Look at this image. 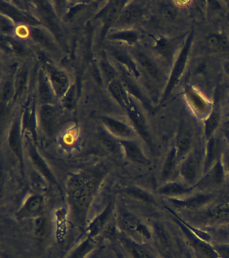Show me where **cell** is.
<instances>
[{"label":"cell","instance_id":"obj_1","mask_svg":"<svg viewBox=\"0 0 229 258\" xmlns=\"http://www.w3.org/2000/svg\"><path fill=\"white\" fill-rule=\"evenodd\" d=\"M101 177L99 173L88 174L85 183L82 186L70 191L72 211L76 221L83 228L85 227L88 210Z\"/></svg>","mask_w":229,"mask_h":258},{"label":"cell","instance_id":"obj_2","mask_svg":"<svg viewBox=\"0 0 229 258\" xmlns=\"http://www.w3.org/2000/svg\"><path fill=\"white\" fill-rule=\"evenodd\" d=\"M128 49L142 75H144L156 84H162L164 82H168V77L154 54L138 44L128 47Z\"/></svg>","mask_w":229,"mask_h":258},{"label":"cell","instance_id":"obj_3","mask_svg":"<svg viewBox=\"0 0 229 258\" xmlns=\"http://www.w3.org/2000/svg\"><path fill=\"white\" fill-rule=\"evenodd\" d=\"M194 38V31L193 30H190L188 32L184 44L181 48L174 64L171 68L170 74L169 75L168 82L166 83L164 93L162 94L161 104H163L170 98L171 95L172 94L173 91L178 84L181 77L184 74L185 69L188 64L191 50H192Z\"/></svg>","mask_w":229,"mask_h":258},{"label":"cell","instance_id":"obj_4","mask_svg":"<svg viewBox=\"0 0 229 258\" xmlns=\"http://www.w3.org/2000/svg\"><path fill=\"white\" fill-rule=\"evenodd\" d=\"M104 52L118 72L124 73L137 80L142 76L127 47L113 43L106 44Z\"/></svg>","mask_w":229,"mask_h":258},{"label":"cell","instance_id":"obj_5","mask_svg":"<svg viewBox=\"0 0 229 258\" xmlns=\"http://www.w3.org/2000/svg\"><path fill=\"white\" fill-rule=\"evenodd\" d=\"M29 36L27 42L32 46L39 48L49 58H59L61 48L57 38L48 28L43 25L29 26Z\"/></svg>","mask_w":229,"mask_h":258},{"label":"cell","instance_id":"obj_6","mask_svg":"<svg viewBox=\"0 0 229 258\" xmlns=\"http://www.w3.org/2000/svg\"><path fill=\"white\" fill-rule=\"evenodd\" d=\"M40 64L45 70L59 103L75 81L67 71L60 68L49 58L42 59Z\"/></svg>","mask_w":229,"mask_h":258},{"label":"cell","instance_id":"obj_7","mask_svg":"<svg viewBox=\"0 0 229 258\" xmlns=\"http://www.w3.org/2000/svg\"><path fill=\"white\" fill-rule=\"evenodd\" d=\"M7 140L8 147L12 154L19 163L22 173L24 174V137L21 129V110L15 112L7 127Z\"/></svg>","mask_w":229,"mask_h":258},{"label":"cell","instance_id":"obj_8","mask_svg":"<svg viewBox=\"0 0 229 258\" xmlns=\"http://www.w3.org/2000/svg\"><path fill=\"white\" fill-rule=\"evenodd\" d=\"M187 34L188 32L176 37L170 38L162 36L154 38V43L152 46L154 53L165 63L172 68L176 56L184 44Z\"/></svg>","mask_w":229,"mask_h":258},{"label":"cell","instance_id":"obj_9","mask_svg":"<svg viewBox=\"0 0 229 258\" xmlns=\"http://www.w3.org/2000/svg\"><path fill=\"white\" fill-rule=\"evenodd\" d=\"M128 121L133 127L138 136L144 141L152 153H156V144L148 128L147 122L141 109L138 106L137 101L132 99L129 107L126 110Z\"/></svg>","mask_w":229,"mask_h":258},{"label":"cell","instance_id":"obj_10","mask_svg":"<svg viewBox=\"0 0 229 258\" xmlns=\"http://www.w3.org/2000/svg\"><path fill=\"white\" fill-rule=\"evenodd\" d=\"M38 104L35 97L33 96L26 99L25 104L22 107L21 129L23 136L29 135L34 142L37 143L39 134V123L37 117Z\"/></svg>","mask_w":229,"mask_h":258},{"label":"cell","instance_id":"obj_11","mask_svg":"<svg viewBox=\"0 0 229 258\" xmlns=\"http://www.w3.org/2000/svg\"><path fill=\"white\" fill-rule=\"evenodd\" d=\"M36 143L29 135L24 136V151L32 165L50 184L57 185V180L47 163L37 150Z\"/></svg>","mask_w":229,"mask_h":258},{"label":"cell","instance_id":"obj_12","mask_svg":"<svg viewBox=\"0 0 229 258\" xmlns=\"http://www.w3.org/2000/svg\"><path fill=\"white\" fill-rule=\"evenodd\" d=\"M147 10L146 2L126 1L112 28H132L145 16Z\"/></svg>","mask_w":229,"mask_h":258},{"label":"cell","instance_id":"obj_13","mask_svg":"<svg viewBox=\"0 0 229 258\" xmlns=\"http://www.w3.org/2000/svg\"><path fill=\"white\" fill-rule=\"evenodd\" d=\"M98 121L100 126L118 140L135 139L137 135L128 120L110 115H101Z\"/></svg>","mask_w":229,"mask_h":258},{"label":"cell","instance_id":"obj_14","mask_svg":"<svg viewBox=\"0 0 229 258\" xmlns=\"http://www.w3.org/2000/svg\"><path fill=\"white\" fill-rule=\"evenodd\" d=\"M59 104H38L37 117L39 128L51 137L57 130L61 116Z\"/></svg>","mask_w":229,"mask_h":258},{"label":"cell","instance_id":"obj_15","mask_svg":"<svg viewBox=\"0 0 229 258\" xmlns=\"http://www.w3.org/2000/svg\"><path fill=\"white\" fill-rule=\"evenodd\" d=\"M32 66L29 60L23 61L18 66L14 74V86H15V96H14L13 105L14 106L26 100L27 93L29 92L31 84Z\"/></svg>","mask_w":229,"mask_h":258},{"label":"cell","instance_id":"obj_16","mask_svg":"<svg viewBox=\"0 0 229 258\" xmlns=\"http://www.w3.org/2000/svg\"><path fill=\"white\" fill-rule=\"evenodd\" d=\"M35 94L38 104H59L47 74L40 64L35 74Z\"/></svg>","mask_w":229,"mask_h":258},{"label":"cell","instance_id":"obj_17","mask_svg":"<svg viewBox=\"0 0 229 258\" xmlns=\"http://www.w3.org/2000/svg\"><path fill=\"white\" fill-rule=\"evenodd\" d=\"M0 11L1 14L11 18L17 25H43L33 13L17 6L15 2H0Z\"/></svg>","mask_w":229,"mask_h":258},{"label":"cell","instance_id":"obj_18","mask_svg":"<svg viewBox=\"0 0 229 258\" xmlns=\"http://www.w3.org/2000/svg\"><path fill=\"white\" fill-rule=\"evenodd\" d=\"M200 153L197 149L190 153L180 163V173L186 184L192 185L198 181L200 169Z\"/></svg>","mask_w":229,"mask_h":258},{"label":"cell","instance_id":"obj_19","mask_svg":"<svg viewBox=\"0 0 229 258\" xmlns=\"http://www.w3.org/2000/svg\"><path fill=\"white\" fill-rule=\"evenodd\" d=\"M120 224L126 233L136 239L148 240L152 237V232L147 225L133 214L126 213L122 215Z\"/></svg>","mask_w":229,"mask_h":258},{"label":"cell","instance_id":"obj_20","mask_svg":"<svg viewBox=\"0 0 229 258\" xmlns=\"http://www.w3.org/2000/svg\"><path fill=\"white\" fill-rule=\"evenodd\" d=\"M2 48H6V52L15 56L17 59L27 61L33 57V50L29 42L24 41L15 36H1Z\"/></svg>","mask_w":229,"mask_h":258},{"label":"cell","instance_id":"obj_21","mask_svg":"<svg viewBox=\"0 0 229 258\" xmlns=\"http://www.w3.org/2000/svg\"><path fill=\"white\" fill-rule=\"evenodd\" d=\"M126 1H110L104 6L98 14L97 18H100L102 22L101 36L105 38L106 34L113 28L122 8L125 5Z\"/></svg>","mask_w":229,"mask_h":258},{"label":"cell","instance_id":"obj_22","mask_svg":"<svg viewBox=\"0 0 229 258\" xmlns=\"http://www.w3.org/2000/svg\"><path fill=\"white\" fill-rule=\"evenodd\" d=\"M44 198L39 194H31L25 200L21 207L16 213V218L19 221L27 219H35L43 214Z\"/></svg>","mask_w":229,"mask_h":258},{"label":"cell","instance_id":"obj_23","mask_svg":"<svg viewBox=\"0 0 229 258\" xmlns=\"http://www.w3.org/2000/svg\"><path fill=\"white\" fill-rule=\"evenodd\" d=\"M197 223L209 224L229 221V202L212 206L194 216Z\"/></svg>","mask_w":229,"mask_h":258},{"label":"cell","instance_id":"obj_24","mask_svg":"<svg viewBox=\"0 0 229 258\" xmlns=\"http://www.w3.org/2000/svg\"><path fill=\"white\" fill-rule=\"evenodd\" d=\"M139 37V33L133 28H112L106 34L105 39L110 43L128 48L138 45Z\"/></svg>","mask_w":229,"mask_h":258},{"label":"cell","instance_id":"obj_25","mask_svg":"<svg viewBox=\"0 0 229 258\" xmlns=\"http://www.w3.org/2000/svg\"><path fill=\"white\" fill-rule=\"evenodd\" d=\"M215 199L212 194H197L189 196L186 199L169 198V202L173 207L182 210H197L206 207Z\"/></svg>","mask_w":229,"mask_h":258},{"label":"cell","instance_id":"obj_26","mask_svg":"<svg viewBox=\"0 0 229 258\" xmlns=\"http://www.w3.org/2000/svg\"><path fill=\"white\" fill-rule=\"evenodd\" d=\"M122 155L128 161L140 165H148L150 160L142 150L141 145L136 139L119 140Z\"/></svg>","mask_w":229,"mask_h":258},{"label":"cell","instance_id":"obj_27","mask_svg":"<svg viewBox=\"0 0 229 258\" xmlns=\"http://www.w3.org/2000/svg\"><path fill=\"white\" fill-rule=\"evenodd\" d=\"M106 90L114 102L126 113L132 98L128 94L120 79L114 78L106 83Z\"/></svg>","mask_w":229,"mask_h":258},{"label":"cell","instance_id":"obj_28","mask_svg":"<svg viewBox=\"0 0 229 258\" xmlns=\"http://www.w3.org/2000/svg\"><path fill=\"white\" fill-rule=\"evenodd\" d=\"M118 78L123 84L124 88H126L130 96H131L138 102H140L144 108H148V110L151 108H150L151 104L148 100V97L142 90L141 87L138 84L137 80L122 72H118Z\"/></svg>","mask_w":229,"mask_h":258},{"label":"cell","instance_id":"obj_29","mask_svg":"<svg viewBox=\"0 0 229 258\" xmlns=\"http://www.w3.org/2000/svg\"><path fill=\"white\" fill-rule=\"evenodd\" d=\"M222 145L220 139L213 135L207 141L206 155H205L203 173L206 175L216 161L222 155Z\"/></svg>","mask_w":229,"mask_h":258},{"label":"cell","instance_id":"obj_30","mask_svg":"<svg viewBox=\"0 0 229 258\" xmlns=\"http://www.w3.org/2000/svg\"><path fill=\"white\" fill-rule=\"evenodd\" d=\"M186 98L193 112L200 118L207 117L212 110L208 101L194 89L187 88Z\"/></svg>","mask_w":229,"mask_h":258},{"label":"cell","instance_id":"obj_31","mask_svg":"<svg viewBox=\"0 0 229 258\" xmlns=\"http://www.w3.org/2000/svg\"><path fill=\"white\" fill-rule=\"evenodd\" d=\"M113 203L109 202L104 208L103 211L96 216L92 220L90 225L86 227L85 233L87 237H95L98 234L103 231L106 226L108 225V222L111 217L112 212H113Z\"/></svg>","mask_w":229,"mask_h":258},{"label":"cell","instance_id":"obj_32","mask_svg":"<svg viewBox=\"0 0 229 258\" xmlns=\"http://www.w3.org/2000/svg\"><path fill=\"white\" fill-rule=\"evenodd\" d=\"M192 143L193 137L190 128L184 124H181L177 133L175 145L178 149L179 163L191 152Z\"/></svg>","mask_w":229,"mask_h":258},{"label":"cell","instance_id":"obj_33","mask_svg":"<svg viewBox=\"0 0 229 258\" xmlns=\"http://www.w3.org/2000/svg\"><path fill=\"white\" fill-rule=\"evenodd\" d=\"M183 233L186 237V241L191 247L193 248L201 256L204 258H219L218 253L214 251L210 246L207 245L204 242L200 241L198 238L195 237L189 229L183 228Z\"/></svg>","mask_w":229,"mask_h":258},{"label":"cell","instance_id":"obj_34","mask_svg":"<svg viewBox=\"0 0 229 258\" xmlns=\"http://www.w3.org/2000/svg\"><path fill=\"white\" fill-rule=\"evenodd\" d=\"M98 137L102 146L106 151L111 153L114 156L118 157V158L123 157L119 140L113 135L110 134L102 126H100L98 128Z\"/></svg>","mask_w":229,"mask_h":258},{"label":"cell","instance_id":"obj_35","mask_svg":"<svg viewBox=\"0 0 229 258\" xmlns=\"http://www.w3.org/2000/svg\"><path fill=\"white\" fill-rule=\"evenodd\" d=\"M178 163H179L178 149L174 145L171 147L170 150L167 153L163 163L162 171H161V179L163 181L168 180L174 175Z\"/></svg>","mask_w":229,"mask_h":258},{"label":"cell","instance_id":"obj_36","mask_svg":"<svg viewBox=\"0 0 229 258\" xmlns=\"http://www.w3.org/2000/svg\"><path fill=\"white\" fill-rule=\"evenodd\" d=\"M192 187L186 183L168 182L158 189L160 195L168 198H178L192 192Z\"/></svg>","mask_w":229,"mask_h":258},{"label":"cell","instance_id":"obj_37","mask_svg":"<svg viewBox=\"0 0 229 258\" xmlns=\"http://www.w3.org/2000/svg\"><path fill=\"white\" fill-rule=\"evenodd\" d=\"M120 241L125 246L132 258H157L149 250L126 235H120Z\"/></svg>","mask_w":229,"mask_h":258},{"label":"cell","instance_id":"obj_38","mask_svg":"<svg viewBox=\"0 0 229 258\" xmlns=\"http://www.w3.org/2000/svg\"><path fill=\"white\" fill-rule=\"evenodd\" d=\"M206 179H204V183L207 185H222L224 181L225 165L224 161H222V155L215 163L212 168L206 173Z\"/></svg>","mask_w":229,"mask_h":258},{"label":"cell","instance_id":"obj_39","mask_svg":"<svg viewBox=\"0 0 229 258\" xmlns=\"http://www.w3.org/2000/svg\"><path fill=\"white\" fill-rule=\"evenodd\" d=\"M33 233L39 239H45L51 233V223L49 217L45 214L34 219Z\"/></svg>","mask_w":229,"mask_h":258},{"label":"cell","instance_id":"obj_40","mask_svg":"<svg viewBox=\"0 0 229 258\" xmlns=\"http://www.w3.org/2000/svg\"><path fill=\"white\" fill-rule=\"evenodd\" d=\"M220 110L218 106H214L204 121V137L206 141L214 135L215 131L220 124Z\"/></svg>","mask_w":229,"mask_h":258},{"label":"cell","instance_id":"obj_41","mask_svg":"<svg viewBox=\"0 0 229 258\" xmlns=\"http://www.w3.org/2000/svg\"><path fill=\"white\" fill-rule=\"evenodd\" d=\"M14 74L5 76L2 78L1 82V104L13 105L14 96H15V86H14Z\"/></svg>","mask_w":229,"mask_h":258},{"label":"cell","instance_id":"obj_42","mask_svg":"<svg viewBox=\"0 0 229 258\" xmlns=\"http://www.w3.org/2000/svg\"><path fill=\"white\" fill-rule=\"evenodd\" d=\"M124 192L131 199L144 204V205H154L156 200L150 193L144 190L141 187L137 186H129L124 189Z\"/></svg>","mask_w":229,"mask_h":258},{"label":"cell","instance_id":"obj_43","mask_svg":"<svg viewBox=\"0 0 229 258\" xmlns=\"http://www.w3.org/2000/svg\"><path fill=\"white\" fill-rule=\"evenodd\" d=\"M152 231L158 243L165 250H170L172 247V238L166 228L159 222L152 223Z\"/></svg>","mask_w":229,"mask_h":258},{"label":"cell","instance_id":"obj_44","mask_svg":"<svg viewBox=\"0 0 229 258\" xmlns=\"http://www.w3.org/2000/svg\"><path fill=\"white\" fill-rule=\"evenodd\" d=\"M99 66L102 78L105 80L106 83L114 78H118V70L104 52L103 56L100 58Z\"/></svg>","mask_w":229,"mask_h":258},{"label":"cell","instance_id":"obj_45","mask_svg":"<svg viewBox=\"0 0 229 258\" xmlns=\"http://www.w3.org/2000/svg\"><path fill=\"white\" fill-rule=\"evenodd\" d=\"M209 47L216 51L229 52V40L222 34H213L207 38Z\"/></svg>","mask_w":229,"mask_h":258},{"label":"cell","instance_id":"obj_46","mask_svg":"<svg viewBox=\"0 0 229 258\" xmlns=\"http://www.w3.org/2000/svg\"><path fill=\"white\" fill-rule=\"evenodd\" d=\"M76 96H77V86H76L75 82H74L65 96L60 101V106L69 111L73 110L75 108Z\"/></svg>","mask_w":229,"mask_h":258},{"label":"cell","instance_id":"obj_47","mask_svg":"<svg viewBox=\"0 0 229 258\" xmlns=\"http://www.w3.org/2000/svg\"><path fill=\"white\" fill-rule=\"evenodd\" d=\"M17 24L9 17L1 14L0 16V31L1 36H15Z\"/></svg>","mask_w":229,"mask_h":258},{"label":"cell","instance_id":"obj_48","mask_svg":"<svg viewBox=\"0 0 229 258\" xmlns=\"http://www.w3.org/2000/svg\"><path fill=\"white\" fill-rule=\"evenodd\" d=\"M94 247L93 239L90 237H87L84 241L82 242L79 246L73 253L71 254L69 258H84L86 254L89 253L92 248Z\"/></svg>","mask_w":229,"mask_h":258},{"label":"cell","instance_id":"obj_49","mask_svg":"<svg viewBox=\"0 0 229 258\" xmlns=\"http://www.w3.org/2000/svg\"><path fill=\"white\" fill-rule=\"evenodd\" d=\"M162 13L165 19L170 20V21L176 19L177 16L176 8L170 4H164L162 6Z\"/></svg>","mask_w":229,"mask_h":258},{"label":"cell","instance_id":"obj_50","mask_svg":"<svg viewBox=\"0 0 229 258\" xmlns=\"http://www.w3.org/2000/svg\"><path fill=\"white\" fill-rule=\"evenodd\" d=\"M217 253L223 258H229V248L227 247H218Z\"/></svg>","mask_w":229,"mask_h":258},{"label":"cell","instance_id":"obj_51","mask_svg":"<svg viewBox=\"0 0 229 258\" xmlns=\"http://www.w3.org/2000/svg\"><path fill=\"white\" fill-rule=\"evenodd\" d=\"M224 165L225 168L226 169L229 175V153H227L226 156H225Z\"/></svg>","mask_w":229,"mask_h":258},{"label":"cell","instance_id":"obj_52","mask_svg":"<svg viewBox=\"0 0 229 258\" xmlns=\"http://www.w3.org/2000/svg\"><path fill=\"white\" fill-rule=\"evenodd\" d=\"M223 69H224V72L226 73L227 76H229V60L224 62Z\"/></svg>","mask_w":229,"mask_h":258}]
</instances>
